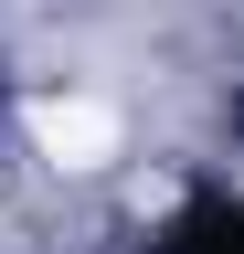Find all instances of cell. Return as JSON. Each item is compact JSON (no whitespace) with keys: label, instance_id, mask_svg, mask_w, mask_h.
Instances as JSON below:
<instances>
[{"label":"cell","instance_id":"cell-1","mask_svg":"<svg viewBox=\"0 0 244 254\" xmlns=\"http://www.w3.org/2000/svg\"><path fill=\"white\" fill-rule=\"evenodd\" d=\"M32 148L53 170H106L117 159V106H96V95H43L32 106Z\"/></svg>","mask_w":244,"mask_h":254}]
</instances>
